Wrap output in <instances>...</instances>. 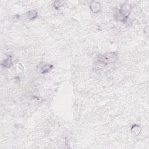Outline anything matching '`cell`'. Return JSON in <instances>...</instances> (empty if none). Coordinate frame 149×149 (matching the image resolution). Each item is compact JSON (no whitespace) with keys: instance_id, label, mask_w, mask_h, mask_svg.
I'll list each match as a JSON object with an SVG mask.
<instances>
[{"instance_id":"cell-5","label":"cell","mask_w":149,"mask_h":149,"mask_svg":"<svg viewBox=\"0 0 149 149\" xmlns=\"http://www.w3.org/2000/svg\"><path fill=\"white\" fill-rule=\"evenodd\" d=\"M12 65H13V62H12V57L11 55H8L7 57L1 62V65L6 68H11L12 66Z\"/></svg>"},{"instance_id":"cell-8","label":"cell","mask_w":149,"mask_h":149,"mask_svg":"<svg viewBox=\"0 0 149 149\" xmlns=\"http://www.w3.org/2000/svg\"><path fill=\"white\" fill-rule=\"evenodd\" d=\"M65 3V1H58L57 2H55L54 3V7L55 9L57 10H59Z\"/></svg>"},{"instance_id":"cell-3","label":"cell","mask_w":149,"mask_h":149,"mask_svg":"<svg viewBox=\"0 0 149 149\" xmlns=\"http://www.w3.org/2000/svg\"><path fill=\"white\" fill-rule=\"evenodd\" d=\"M37 15H38V13H37V12L36 10H31L25 14L23 17L25 19L33 20L36 18L37 17Z\"/></svg>"},{"instance_id":"cell-4","label":"cell","mask_w":149,"mask_h":149,"mask_svg":"<svg viewBox=\"0 0 149 149\" xmlns=\"http://www.w3.org/2000/svg\"><path fill=\"white\" fill-rule=\"evenodd\" d=\"M90 9L93 13L97 14L101 10V5L98 2L92 1L90 4Z\"/></svg>"},{"instance_id":"cell-6","label":"cell","mask_w":149,"mask_h":149,"mask_svg":"<svg viewBox=\"0 0 149 149\" xmlns=\"http://www.w3.org/2000/svg\"><path fill=\"white\" fill-rule=\"evenodd\" d=\"M52 68H53V66L52 65H49V64H46L44 65L43 66H42V68H41V70H42V73L43 74H44V73H46L49 72H50L51 69H52Z\"/></svg>"},{"instance_id":"cell-7","label":"cell","mask_w":149,"mask_h":149,"mask_svg":"<svg viewBox=\"0 0 149 149\" xmlns=\"http://www.w3.org/2000/svg\"><path fill=\"white\" fill-rule=\"evenodd\" d=\"M131 131L135 135H139V134L141 132V128L137 125H134L131 128Z\"/></svg>"},{"instance_id":"cell-1","label":"cell","mask_w":149,"mask_h":149,"mask_svg":"<svg viewBox=\"0 0 149 149\" xmlns=\"http://www.w3.org/2000/svg\"><path fill=\"white\" fill-rule=\"evenodd\" d=\"M118 57V53L116 51L109 52L104 55H99L97 57V63L100 65H107L111 63L115 62Z\"/></svg>"},{"instance_id":"cell-9","label":"cell","mask_w":149,"mask_h":149,"mask_svg":"<svg viewBox=\"0 0 149 149\" xmlns=\"http://www.w3.org/2000/svg\"><path fill=\"white\" fill-rule=\"evenodd\" d=\"M110 30H111V32L113 33L111 34L112 35H116L117 34L116 33H117V29H115V28H112V29H110Z\"/></svg>"},{"instance_id":"cell-2","label":"cell","mask_w":149,"mask_h":149,"mask_svg":"<svg viewBox=\"0 0 149 149\" xmlns=\"http://www.w3.org/2000/svg\"><path fill=\"white\" fill-rule=\"evenodd\" d=\"M131 7L129 4H125L122 5L120 10L117 12L115 14L114 18L116 20L125 23L127 21V19L131 14Z\"/></svg>"}]
</instances>
